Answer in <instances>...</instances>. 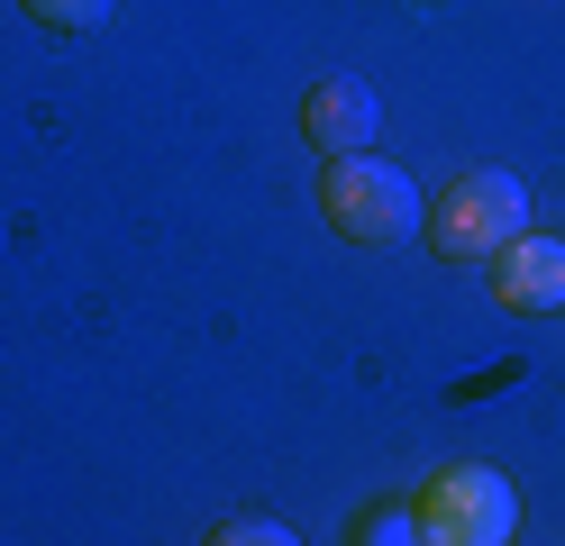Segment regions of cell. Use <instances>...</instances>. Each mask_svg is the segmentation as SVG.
Segmentation results:
<instances>
[{"mask_svg": "<svg viewBox=\"0 0 565 546\" xmlns=\"http://www.w3.org/2000/svg\"><path fill=\"white\" fill-rule=\"evenodd\" d=\"M411 520L429 546H511L520 537V492L492 464H447L411 492Z\"/></svg>", "mask_w": 565, "mask_h": 546, "instance_id": "6da1fadb", "label": "cell"}, {"mask_svg": "<svg viewBox=\"0 0 565 546\" xmlns=\"http://www.w3.org/2000/svg\"><path fill=\"white\" fill-rule=\"evenodd\" d=\"M320 210L347 246H402L419 237V182L383 156H338L329 182H320Z\"/></svg>", "mask_w": 565, "mask_h": 546, "instance_id": "7a4b0ae2", "label": "cell"}, {"mask_svg": "<svg viewBox=\"0 0 565 546\" xmlns=\"http://www.w3.org/2000/svg\"><path fill=\"white\" fill-rule=\"evenodd\" d=\"M520 228H529V192L511 173H456L447 201L429 210V237L447 255H502Z\"/></svg>", "mask_w": 565, "mask_h": 546, "instance_id": "3957f363", "label": "cell"}, {"mask_svg": "<svg viewBox=\"0 0 565 546\" xmlns=\"http://www.w3.org/2000/svg\"><path fill=\"white\" fill-rule=\"evenodd\" d=\"M492 301L502 310H565V237H511L502 255H492Z\"/></svg>", "mask_w": 565, "mask_h": 546, "instance_id": "277c9868", "label": "cell"}, {"mask_svg": "<svg viewBox=\"0 0 565 546\" xmlns=\"http://www.w3.org/2000/svg\"><path fill=\"white\" fill-rule=\"evenodd\" d=\"M374 119H383V109H374V92L356 83V73H329V83L301 100V128L329 146V164H338V156H365V146H374Z\"/></svg>", "mask_w": 565, "mask_h": 546, "instance_id": "5b68a950", "label": "cell"}, {"mask_svg": "<svg viewBox=\"0 0 565 546\" xmlns=\"http://www.w3.org/2000/svg\"><path fill=\"white\" fill-rule=\"evenodd\" d=\"M356 546H429V537H419L411 501H393V510H365V520H356Z\"/></svg>", "mask_w": 565, "mask_h": 546, "instance_id": "8992f818", "label": "cell"}, {"mask_svg": "<svg viewBox=\"0 0 565 546\" xmlns=\"http://www.w3.org/2000/svg\"><path fill=\"white\" fill-rule=\"evenodd\" d=\"M210 546H301L282 520H228V528H210Z\"/></svg>", "mask_w": 565, "mask_h": 546, "instance_id": "52a82bcc", "label": "cell"}, {"mask_svg": "<svg viewBox=\"0 0 565 546\" xmlns=\"http://www.w3.org/2000/svg\"><path fill=\"white\" fill-rule=\"evenodd\" d=\"M28 10H38L46 28H100V19H110V0H28Z\"/></svg>", "mask_w": 565, "mask_h": 546, "instance_id": "ba28073f", "label": "cell"}]
</instances>
